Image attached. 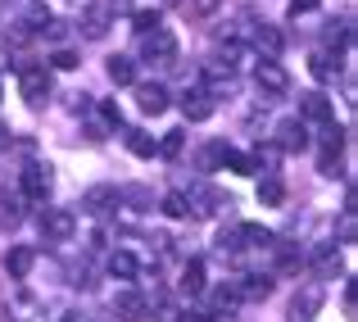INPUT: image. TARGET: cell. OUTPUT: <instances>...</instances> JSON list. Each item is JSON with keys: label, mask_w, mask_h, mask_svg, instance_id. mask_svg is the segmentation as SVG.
<instances>
[{"label": "cell", "mask_w": 358, "mask_h": 322, "mask_svg": "<svg viewBox=\"0 0 358 322\" xmlns=\"http://www.w3.org/2000/svg\"><path fill=\"white\" fill-rule=\"evenodd\" d=\"M327 304V290L317 286V281H308V286H299L295 295H290V309H286V322H313L317 309Z\"/></svg>", "instance_id": "1"}, {"label": "cell", "mask_w": 358, "mask_h": 322, "mask_svg": "<svg viewBox=\"0 0 358 322\" xmlns=\"http://www.w3.org/2000/svg\"><path fill=\"white\" fill-rule=\"evenodd\" d=\"M141 55H145L150 64H173L177 59V36L168 32V27H155V32L141 36Z\"/></svg>", "instance_id": "2"}, {"label": "cell", "mask_w": 358, "mask_h": 322, "mask_svg": "<svg viewBox=\"0 0 358 322\" xmlns=\"http://www.w3.org/2000/svg\"><path fill=\"white\" fill-rule=\"evenodd\" d=\"M254 82H259V91H263L268 100H281V96L290 91V73L281 69L277 59H263L259 69H254Z\"/></svg>", "instance_id": "3"}, {"label": "cell", "mask_w": 358, "mask_h": 322, "mask_svg": "<svg viewBox=\"0 0 358 322\" xmlns=\"http://www.w3.org/2000/svg\"><path fill=\"white\" fill-rule=\"evenodd\" d=\"M73 232H78V218H73V209H45L41 214V236L50 245L73 241Z\"/></svg>", "instance_id": "4"}, {"label": "cell", "mask_w": 358, "mask_h": 322, "mask_svg": "<svg viewBox=\"0 0 358 322\" xmlns=\"http://www.w3.org/2000/svg\"><path fill=\"white\" fill-rule=\"evenodd\" d=\"M18 186H23V200L45 204L50 200V168L45 164H27L23 173H18Z\"/></svg>", "instance_id": "5"}, {"label": "cell", "mask_w": 358, "mask_h": 322, "mask_svg": "<svg viewBox=\"0 0 358 322\" xmlns=\"http://www.w3.org/2000/svg\"><path fill=\"white\" fill-rule=\"evenodd\" d=\"M277 150H281V155H304V150H308V127H304V118L277 122Z\"/></svg>", "instance_id": "6"}, {"label": "cell", "mask_w": 358, "mask_h": 322, "mask_svg": "<svg viewBox=\"0 0 358 322\" xmlns=\"http://www.w3.org/2000/svg\"><path fill=\"white\" fill-rule=\"evenodd\" d=\"M114 314H118L122 322H141V318H150V300L141 295V290L122 286L118 295H114Z\"/></svg>", "instance_id": "7"}, {"label": "cell", "mask_w": 358, "mask_h": 322, "mask_svg": "<svg viewBox=\"0 0 358 322\" xmlns=\"http://www.w3.org/2000/svg\"><path fill=\"white\" fill-rule=\"evenodd\" d=\"M118 209V191L114 186H91L87 195H82V214H91V218H109Z\"/></svg>", "instance_id": "8"}, {"label": "cell", "mask_w": 358, "mask_h": 322, "mask_svg": "<svg viewBox=\"0 0 358 322\" xmlns=\"http://www.w3.org/2000/svg\"><path fill=\"white\" fill-rule=\"evenodd\" d=\"M18 87H23L27 105H41V100L50 96V73H45V69H32V64H23V78H18Z\"/></svg>", "instance_id": "9"}, {"label": "cell", "mask_w": 358, "mask_h": 322, "mask_svg": "<svg viewBox=\"0 0 358 322\" xmlns=\"http://www.w3.org/2000/svg\"><path fill=\"white\" fill-rule=\"evenodd\" d=\"M213 109H218V100H213L204 87H195V91H186V96H182V113H186L191 122H204V118H213Z\"/></svg>", "instance_id": "10"}, {"label": "cell", "mask_w": 358, "mask_h": 322, "mask_svg": "<svg viewBox=\"0 0 358 322\" xmlns=\"http://www.w3.org/2000/svg\"><path fill=\"white\" fill-rule=\"evenodd\" d=\"M254 50H259L263 59H277V55L286 50V36H281L272 23H259V27H254Z\"/></svg>", "instance_id": "11"}, {"label": "cell", "mask_w": 358, "mask_h": 322, "mask_svg": "<svg viewBox=\"0 0 358 322\" xmlns=\"http://www.w3.org/2000/svg\"><path fill=\"white\" fill-rule=\"evenodd\" d=\"M299 118H304V122H331V96L308 91V96L299 100Z\"/></svg>", "instance_id": "12"}, {"label": "cell", "mask_w": 358, "mask_h": 322, "mask_svg": "<svg viewBox=\"0 0 358 322\" xmlns=\"http://www.w3.org/2000/svg\"><path fill=\"white\" fill-rule=\"evenodd\" d=\"M136 105H141V113H164L173 100H168V87H159V82H145V87H136Z\"/></svg>", "instance_id": "13"}, {"label": "cell", "mask_w": 358, "mask_h": 322, "mask_svg": "<svg viewBox=\"0 0 358 322\" xmlns=\"http://www.w3.org/2000/svg\"><path fill=\"white\" fill-rule=\"evenodd\" d=\"M32 263H36V250H32V245H14V250L5 254V272H9V277H27V272H32Z\"/></svg>", "instance_id": "14"}, {"label": "cell", "mask_w": 358, "mask_h": 322, "mask_svg": "<svg viewBox=\"0 0 358 322\" xmlns=\"http://www.w3.org/2000/svg\"><path fill=\"white\" fill-rule=\"evenodd\" d=\"M109 272L122 277V281H136L141 277V259L131 250H114V254H109Z\"/></svg>", "instance_id": "15"}, {"label": "cell", "mask_w": 358, "mask_h": 322, "mask_svg": "<svg viewBox=\"0 0 358 322\" xmlns=\"http://www.w3.org/2000/svg\"><path fill=\"white\" fill-rule=\"evenodd\" d=\"M236 290H241V300H268L272 295V277L268 272H250V277L236 281Z\"/></svg>", "instance_id": "16"}, {"label": "cell", "mask_w": 358, "mask_h": 322, "mask_svg": "<svg viewBox=\"0 0 358 322\" xmlns=\"http://www.w3.org/2000/svg\"><path fill=\"white\" fill-rule=\"evenodd\" d=\"M182 290L186 295H200L204 290V259L195 254V259H186V268H182Z\"/></svg>", "instance_id": "17"}, {"label": "cell", "mask_w": 358, "mask_h": 322, "mask_svg": "<svg viewBox=\"0 0 358 322\" xmlns=\"http://www.w3.org/2000/svg\"><path fill=\"white\" fill-rule=\"evenodd\" d=\"M259 204H268V209H281V204H286V186H281L277 177H259Z\"/></svg>", "instance_id": "18"}, {"label": "cell", "mask_w": 358, "mask_h": 322, "mask_svg": "<svg viewBox=\"0 0 358 322\" xmlns=\"http://www.w3.org/2000/svg\"><path fill=\"white\" fill-rule=\"evenodd\" d=\"M308 73H313L317 82H336V78H341V59H331V55H313V59H308Z\"/></svg>", "instance_id": "19"}, {"label": "cell", "mask_w": 358, "mask_h": 322, "mask_svg": "<svg viewBox=\"0 0 358 322\" xmlns=\"http://www.w3.org/2000/svg\"><path fill=\"white\" fill-rule=\"evenodd\" d=\"M213 314H231V309H236V304H245V300H241V290H236V281H231V286H213Z\"/></svg>", "instance_id": "20"}, {"label": "cell", "mask_w": 358, "mask_h": 322, "mask_svg": "<svg viewBox=\"0 0 358 322\" xmlns=\"http://www.w3.org/2000/svg\"><path fill=\"white\" fill-rule=\"evenodd\" d=\"M105 69H109V82H118V87H127V82H136V64H131L127 55H114V59H109Z\"/></svg>", "instance_id": "21"}, {"label": "cell", "mask_w": 358, "mask_h": 322, "mask_svg": "<svg viewBox=\"0 0 358 322\" xmlns=\"http://www.w3.org/2000/svg\"><path fill=\"white\" fill-rule=\"evenodd\" d=\"M222 168H231V173H245V177L263 173V168H259V159H254V155H241V150H227V159H222Z\"/></svg>", "instance_id": "22"}, {"label": "cell", "mask_w": 358, "mask_h": 322, "mask_svg": "<svg viewBox=\"0 0 358 322\" xmlns=\"http://www.w3.org/2000/svg\"><path fill=\"white\" fill-rule=\"evenodd\" d=\"M313 263H317V272H322V277H336V272H341V254H336L331 245H317V250H313Z\"/></svg>", "instance_id": "23"}, {"label": "cell", "mask_w": 358, "mask_h": 322, "mask_svg": "<svg viewBox=\"0 0 358 322\" xmlns=\"http://www.w3.org/2000/svg\"><path fill=\"white\" fill-rule=\"evenodd\" d=\"M159 209H164L168 218H191V200H186L182 191H168L164 200H159Z\"/></svg>", "instance_id": "24"}, {"label": "cell", "mask_w": 358, "mask_h": 322, "mask_svg": "<svg viewBox=\"0 0 358 322\" xmlns=\"http://www.w3.org/2000/svg\"><path fill=\"white\" fill-rule=\"evenodd\" d=\"M127 150H131V155H141V159H150V155H155V136H150V132H127Z\"/></svg>", "instance_id": "25"}, {"label": "cell", "mask_w": 358, "mask_h": 322, "mask_svg": "<svg viewBox=\"0 0 358 322\" xmlns=\"http://www.w3.org/2000/svg\"><path fill=\"white\" fill-rule=\"evenodd\" d=\"M341 146H345V127L322 122V150H327V155H341Z\"/></svg>", "instance_id": "26"}, {"label": "cell", "mask_w": 358, "mask_h": 322, "mask_svg": "<svg viewBox=\"0 0 358 322\" xmlns=\"http://www.w3.org/2000/svg\"><path fill=\"white\" fill-rule=\"evenodd\" d=\"M131 27L145 36V32H155V27H164V18H159V9H141V14L131 18Z\"/></svg>", "instance_id": "27"}, {"label": "cell", "mask_w": 358, "mask_h": 322, "mask_svg": "<svg viewBox=\"0 0 358 322\" xmlns=\"http://www.w3.org/2000/svg\"><path fill=\"white\" fill-rule=\"evenodd\" d=\"M227 150H231L227 141H209V146H204V155H200V159H204V168H218L222 159H227Z\"/></svg>", "instance_id": "28"}, {"label": "cell", "mask_w": 358, "mask_h": 322, "mask_svg": "<svg viewBox=\"0 0 358 322\" xmlns=\"http://www.w3.org/2000/svg\"><path fill=\"white\" fill-rule=\"evenodd\" d=\"M182 146H186V132H168L164 141H159V155H168V159H177L182 155Z\"/></svg>", "instance_id": "29"}, {"label": "cell", "mask_w": 358, "mask_h": 322, "mask_svg": "<svg viewBox=\"0 0 358 322\" xmlns=\"http://www.w3.org/2000/svg\"><path fill=\"white\" fill-rule=\"evenodd\" d=\"M218 5H222V0H182V9H186L191 18H209Z\"/></svg>", "instance_id": "30"}, {"label": "cell", "mask_w": 358, "mask_h": 322, "mask_svg": "<svg viewBox=\"0 0 358 322\" xmlns=\"http://www.w3.org/2000/svg\"><path fill=\"white\" fill-rule=\"evenodd\" d=\"M341 241H358V218H354V204H345V214H341Z\"/></svg>", "instance_id": "31"}, {"label": "cell", "mask_w": 358, "mask_h": 322, "mask_svg": "<svg viewBox=\"0 0 358 322\" xmlns=\"http://www.w3.org/2000/svg\"><path fill=\"white\" fill-rule=\"evenodd\" d=\"M82 32H87L91 41H100V36H105L109 27H105V18H100V14H87V23H82Z\"/></svg>", "instance_id": "32"}, {"label": "cell", "mask_w": 358, "mask_h": 322, "mask_svg": "<svg viewBox=\"0 0 358 322\" xmlns=\"http://www.w3.org/2000/svg\"><path fill=\"white\" fill-rule=\"evenodd\" d=\"M50 69H78V55H73V50H55L50 55Z\"/></svg>", "instance_id": "33"}, {"label": "cell", "mask_w": 358, "mask_h": 322, "mask_svg": "<svg viewBox=\"0 0 358 322\" xmlns=\"http://www.w3.org/2000/svg\"><path fill=\"white\" fill-rule=\"evenodd\" d=\"M317 5H322V0H290V18H299V14H313Z\"/></svg>", "instance_id": "34"}, {"label": "cell", "mask_w": 358, "mask_h": 322, "mask_svg": "<svg viewBox=\"0 0 358 322\" xmlns=\"http://www.w3.org/2000/svg\"><path fill=\"white\" fill-rule=\"evenodd\" d=\"M127 200H131V209H150V191H145V186H131V191H127Z\"/></svg>", "instance_id": "35"}, {"label": "cell", "mask_w": 358, "mask_h": 322, "mask_svg": "<svg viewBox=\"0 0 358 322\" xmlns=\"http://www.w3.org/2000/svg\"><path fill=\"white\" fill-rule=\"evenodd\" d=\"M100 113H105V122H114V127L122 122V113H118V105H114V100H105V105H100Z\"/></svg>", "instance_id": "36"}, {"label": "cell", "mask_w": 358, "mask_h": 322, "mask_svg": "<svg viewBox=\"0 0 358 322\" xmlns=\"http://www.w3.org/2000/svg\"><path fill=\"white\" fill-rule=\"evenodd\" d=\"M131 9V0H109V14H127Z\"/></svg>", "instance_id": "37"}, {"label": "cell", "mask_w": 358, "mask_h": 322, "mask_svg": "<svg viewBox=\"0 0 358 322\" xmlns=\"http://www.w3.org/2000/svg\"><path fill=\"white\" fill-rule=\"evenodd\" d=\"M55 322H87V318H82V314H59Z\"/></svg>", "instance_id": "38"}, {"label": "cell", "mask_w": 358, "mask_h": 322, "mask_svg": "<svg viewBox=\"0 0 358 322\" xmlns=\"http://www.w3.org/2000/svg\"><path fill=\"white\" fill-rule=\"evenodd\" d=\"M9 146V127H0V150H5Z\"/></svg>", "instance_id": "39"}]
</instances>
